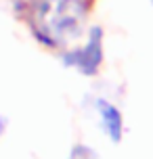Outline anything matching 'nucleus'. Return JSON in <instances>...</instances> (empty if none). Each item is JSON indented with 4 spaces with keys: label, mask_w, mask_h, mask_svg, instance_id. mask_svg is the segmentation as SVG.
<instances>
[{
    "label": "nucleus",
    "mask_w": 153,
    "mask_h": 159,
    "mask_svg": "<svg viewBox=\"0 0 153 159\" xmlns=\"http://www.w3.org/2000/svg\"><path fill=\"white\" fill-rule=\"evenodd\" d=\"M86 17L84 0H32L27 23L44 46H69L82 34Z\"/></svg>",
    "instance_id": "obj_1"
},
{
    "label": "nucleus",
    "mask_w": 153,
    "mask_h": 159,
    "mask_svg": "<svg viewBox=\"0 0 153 159\" xmlns=\"http://www.w3.org/2000/svg\"><path fill=\"white\" fill-rule=\"evenodd\" d=\"M63 63L67 67L78 69L84 75H95L103 63V32H101V27H92L82 46L67 48L63 52Z\"/></svg>",
    "instance_id": "obj_2"
},
{
    "label": "nucleus",
    "mask_w": 153,
    "mask_h": 159,
    "mask_svg": "<svg viewBox=\"0 0 153 159\" xmlns=\"http://www.w3.org/2000/svg\"><path fill=\"white\" fill-rule=\"evenodd\" d=\"M95 113L99 117V124L103 128V132L113 143L122 140V132H124V117L122 111L107 98H97L95 101Z\"/></svg>",
    "instance_id": "obj_3"
},
{
    "label": "nucleus",
    "mask_w": 153,
    "mask_h": 159,
    "mask_svg": "<svg viewBox=\"0 0 153 159\" xmlns=\"http://www.w3.org/2000/svg\"><path fill=\"white\" fill-rule=\"evenodd\" d=\"M69 159H99V155H97V151H92L90 147L78 144V147H73V149H72Z\"/></svg>",
    "instance_id": "obj_4"
},
{
    "label": "nucleus",
    "mask_w": 153,
    "mask_h": 159,
    "mask_svg": "<svg viewBox=\"0 0 153 159\" xmlns=\"http://www.w3.org/2000/svg\"><path fill=\"white\" fill-rule=\"evenodd\" d=\"M7 126H8V119L4 117V115H0V136L4 134V130H7Z\"/></svg>",
    "instance_id": "obj_5"
},
{
    "label": "nucleus",
    "mask_w": 153,
    "mask_h": 159,
    "mask_svg": "<svg viewBox=\"0 0 153 159\" xmlns=\"http://www.w3.org/2000/svg\"><path fill=\"white\" fill-rule=\"evenodd\" d=\"M151 4H153V0H151Z\"/></svg>",
    "instance_id": "obj_6"
}]
</instances>
